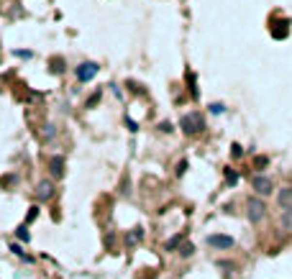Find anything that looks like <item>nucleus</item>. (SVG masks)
<instances>
[{
  "mask_svg": "<svg viewBox=\"0 0 292 279\" xmlns=\"http://www.w3.org/2000/svg\"><path fill=\"white\" fill-rule=\"evenodd\" d=\"M51 174L54 177H62V174H65V159H62V156H57V159H51Z\"/></svg>",
  "mask_w": 292,
  "mask_h": 279,
  "instance_id": "10",
  "label": "nucleus"
},
{
  "mask_svg": "<svg viewBox=\"0 0 292 279\" xmlns=\"http://www.w3.org/2000/svg\"><path fill=\"white\" fill-rule=\"evenodd\" d=\"M182 241H185V233H177V236H172V238L167 241V246H164V248H167V251H175Z\"/></svg>",
  "mask_w": 292,
  "mask_h": 279,
  "instance_id": "11",
  "label": "nucleus"
},
{
  "mask_svg": "<svg viewBox=\"0 0 292 279\" xmlns=\"http://www.w3.org/2000/svg\"><path fill=\"white\" fill-rule=\"evenodd\" d=\"M36 215H39V208H29V215H26V223H31Z\"/></svg>",
  "mask_w": 292,
  "mask_h": 279,
  "instance_id": "17",
  "label": "nucleus"
},
{
  "mask_svg": "<svg viewBox=\"0 0 292 279\" xmlns=\"http://www.w3.org/2000/svg\"><path fill=\"white\" fill-rule=\"evenodd\" d=\"M277 202H279V208H292V187H282V190L277 192Z\"/></svg>",
  "mask_w": 292,
  "mask_h": 279,
  "instance_id": "7",
  "label": "nucleus"
},
{
  "mask_svg": "<svg viewBox=\"0 0 292 279\" xmlns=\"http://www.w3.org/2000/svg\"><path fill=\"white\" fill-rule=\"evenodd\" d=\"M16 236L21 241H31V233H29V226H18L16 228Z\"/></svg>",
  "mask_w": 292,
  "mask_h": 279,
  "instance_id": "12",
  "label": "nucleus"
},
{
  "mask_svg": "<svg viewBox=\"0 0 292 279\" xmlns=\"http://www.w3.org/2000/svg\"><path fill=\"white\" fill-rule=\"evenodd\" d=\"M243 154V149L239 146V143H233V156H241Z\"/></svg>",
  "mask_w": 292,
  "mask_h": 279,
  "instance_id": "18",
  "label": "nucleus"
},
{
  "mask_svg": "<svg viewBox=\"0 0 292 279\" xmlns=\"http://www.w3.org/2000/svg\"><path fill=\"white\" fill-rule=\"evenodd\" d=\"M236 241L231 236H221V233H213V236H208V246L213 248H233Z\"/></svg>",
  "mask_w": 292,
  "mask_h": 279,
  "instance_id": "6",
  "label": "nucleus"
},
{
  "mask_svg": "<svg viewBox=\"0 0 292 279\" xmlns=\"http://www.w3.org/2000/svg\"><path fill=\"white\" fill-rule=\"evenodd\" d=\"M179 128L193 136V133H200L205 128V121H203V115H200V113H185L179 118Z\"/></svg>",
  "mask_w": 292,
  "mask_h": 279,
  "instance_id": "1",
  "label": "nucleus"
},
{
  "mask_svg": "<svg viewBox=\"0 0 292 279\" xmlns=\"http://www.w3.org/2000/svg\"><path fill=\"white\" fill-rule=\"evenodd\" d=\"M223 110H226V105H223V103H213V105H211V113H215V115H218V113H223Z\"/></svg>",
  "mask_w": 292,
  "mask_h": 279,
  "instance_id": "16",
  "label": "nucleus"
},
{
  "mask_svg": "<svg viewBox=\"0 0 292 279\" xmlns=\"http://www.w3.org/2000/svg\"><path fill=\"white\" fill-rule=\"evenodd\" d=\"M97 69H100V67L95 64V62H82V64L75 69V75H77L80 82H90V79L97 75Z\"/></svg>",
  "mask_w": 292,
  "mask_h": 279,
  "instance_id": "4",
  "label": "nucleus"
},
{
  "mask_svg": "<svg viewBox=\"0 0 292 279\" xmlns=\"http://www.w3.org/2000/svg\"><path fill=\"white\" fill-rule=\"evenodd\" d=\"M246 215H249L251 223H261L264 215H267V205H264L261 197H249V202H246Z\"/></svg>",
  "mask_w": 292,
  "mask_h": 279,
  "instance_id": "2",
  "label": "nucleus"
},
{
  "mask_svg": "<svg viewBox=\"0 0 292 279\" xmlns=\"http://www.w3.org/2000/svg\"><path fill=\"white\" fill-rule=\"evenodd\" d=\"M251 187H254V192H257L259 197H267V195H272V190H275L272 179L264 177V174H257V177H254V179H251Z\"/></svg>",
  "mask_w": 292,
  "mask_h": 279,
  "instance_id": "3",
  "label": "nucleus"
},
{
  "mask_svg": "<svg viewBox=\"0 0 292 279\" xmlns=\"http://www.w3.org/2000/svg\"><path fill=\"white\" fill-rule=\"evenodd\" d=\"M279 228L285 233H292V208L282 210V218H279Z\"/></svg>",
  "mask_w": 292,
  "mask_h": 279,
  "instance_id": "8",
  "label": "nucleus"
},
{
  "mask_svg": "<svg viewBox=\"0 0 292 279\" xmlns=\"http://www.w3.org/2000/svg\"><path fill=\"white\" fill-rule=\"evenodd\" d=\"M141 238H144V228H133V231L129 233V236H126V246H129V248H133V246L139 244Z\"/></svg>",
  "mask_w": 292,
  "mask_h": 279,
  "instance_id": "9",
  "label": "nucleus"
},
{
  "mask_svg": "<svg viewBox=\"0 0 292 279\" xmlns=\"http://www.w3.org/2000/svg\"><path fill=\"white\" fill-rule=\"evenodd\" d=\"M16 57H21V59H29V57H31V51H16Z\"/></svg>",
  "mask_w": 292,
  "mask_h": 279,
  "instance_id": "19",
  "label": "nucleus"
},
{
  "mask_svg": "<svg viewBox=\"0 0 292 279\" xmlns=\"http://www.w3.org/2000/svg\"><path fill=\"white\" fill-rule=\"evenodd\" d=\"M193 251H195V246H193V244H182L179 254H182V256H193Z\"/></svg>",
  "mask_w": 292,
  "mask_h": 279,
  "instance_id": "13",
  "label": "nucleus"
},
{
  "mask_svg": "<svg viewBox=\"0 0 292 279\" xmlns=\"http://www.w3.org/2000/svg\"><path fill=\"white\" fill-rule=\"evenodd\" d=\"M54 197V182L51 179H41L39 185H36V200L39 202H47Z\"/></svg>",
  "mask_w": 292,
  "mask_h": 279,
  "instance_id": "5",
  "label": "nucleus"
},
{
  "mask_svg": "<svg viewBox=\"0 0 292 279\" xmlns=\"http://www.w3.org/2000/svg\"><path fill=\"white\" fill-rule=\"evenodd\" d=\"M226 179H228V185H236V182H239V174H236L233 169H228V172H226Z\"/></svg>",
  "mask_w": 292,
  "mask_h": 279,
  "instance_id": "14",
  "label": "nucleus"
},
{
  "mask_svg": "<svg viewBox=\"0 0 292 279\" xmlns=\"http://www.w3.org/2000/svg\"><path fill=\"white\" fill-rule=\"evenodd\" d=\"M126 123H129V128H131V131H139V125H136L131 118H126Z\"/></svg>",
  "mask_w": 292,
  "mask_h": 279,
  "instance_id": "20",
  "label": "nucleus"
},
{
  "mask_svg": "<svg viewBox=\"0 0 292 279\" xmlns=\"http://www.w3.org/2000/svg\"><path fill=\"white\" fill-rule=\"evenodd\" d=\"M11 251H13V254H18V256H23V259H26V262H29V256H26V254H23V248H21V246H18V244H11Z\"/></svg>",
  "mask_w": 292,
  "mask_h": 279,
  "instance_id": "15",
  "label": "nucleus"
}]
</instances>
